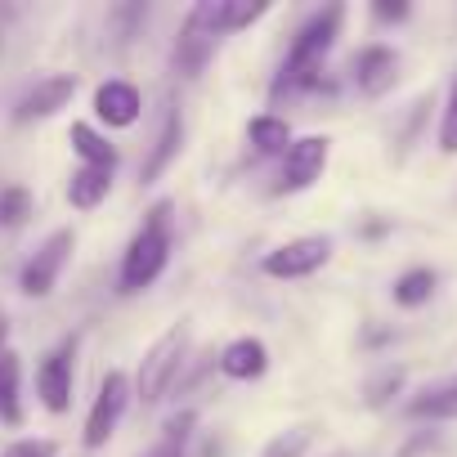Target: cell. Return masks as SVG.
Wrapping results in <instances>:
<instances>
[{"mask_svg": "<svg viewBox=\"0 0 457 457\" xmlns=\"http://www.w3.org/2000/svg\"><path fill=\"white\" fill-rule=\"evenodd\" d=\"M341 23H345V5H328V10H314L301 32L292 37L287 46V59L274 77V95H296V90H314L319 77H323V63L341 37Z\"/></svg>", "mask_w": 457, "mask_h": 457, "instance_id": "6da1fadb", "label": "cell"}, {"mask_svg": "<svg viewBox=\"0 0 457 457\" xmlns=\"http://www.w3.org/2000/svg\"><path fill=\"white\" fill-rule=\"evenodd\" d=\"M170 243H175V202L162 197V202L148 206L144 224L135 228V238L126 243L117 287H121L126 296L148 292V287L166 274V265H170Z\"/></svg>", "mask_w": 457, "mask_h": 457, "instance_id": "7a4b0ae2", "label": "cell"}, {"mask_svg": "<svg viewBox=\"0 0 457 457\" xmlns=\"http://www.w3.org/2000/svg\"><path fill=\"white\" fill-rule=\"evenodd\" d=\"M188 345H193V332L188 323H170L148 350H144V363H139V377H135V399L139 403H162L179 377H184V363H188Z\"/></svg>", "mask_w": 457, "mask_h": 457, "instance_id": "3957f363", "label": "cell"}, {"mask_svg": "<svg viewBox=\"0 0 457 457\" xmlns=\"http://www.w3.org/2000/svg\"><path fill=\"white\" fill-rule=\"evenodd\" d=\"M130 399H135V381H130L121 368H108L104 381H99V395H95V403H90L81 444H86V448H108V439L117 435V426H121Z\"/></svg>", "mask_w": 457, "mask_h": 457, "instance_id": "277c9868", "label": "cell"}, {"mask_svg": "<svg viewBox=\"0 0 457 457\" xmlns=\"http://www.w3.org/2000/svg\"><path fill=\"white\" fill-rule=\"evenodd\" d=\"M72 252H77V234H72V228H54V234L32 252V261L23 265V274H19L23 296H37V301L50 296V292L59 287V278H63Z\"/></svg>", "mask_w": 457, "mask_h": 457, "instance_id": "5b68a950", "label": "cell"}, {"mask_svg": "<svg viewBox=\"0 0 457 457\" xmlns=\"http://www.w3.org/2000/svg\"><path fill=\"white\" fill-rule=\"evenodd\" d=\"M215 46H220V37H215V28H211V19H206V5L197 0V5L184 14V23H179V37H175V50H170L175 77H184V81H197V77L206 72V63H211Z\"/></svg>", "mask_w": 457, "mask_h": 457, "instance_id": "8992f818", "label": "cell"}, {"mask_svg": "<svg viewBox=\"0 0 457 457\" xmlns=\"http://www.w3.org/2000/svg\"><path fill=\"white\" fill-rule=\"evenodd\" d=\"M328 261H332V238H323V234H305V238H292V243L274 247V252L261 261V270H265L270 278H278V283H292V278H310V274H319Z\"/></svg>", "mask_w": 457, "mask_h": 457, "instance_id": "52a82bcc", "label": "cell"}, {"mask_svg": "<svg viewBox=\"0 0 457 457\" xmlns=\"http://www.w3.org/2000/svg\"><path fill=\"white\" fill-rule=\"evenodd\" d=\"M332 162V139L328 135H305L292 139V148L283 153V175H278V193H305L323 179Z\"/></svg>", "mask_w": 457, "mask_h": 457, "instance_id": "ba28073f", "label": "cell"}, {"mask_svg": "<svg viewBox=\"0 0 457 457\" xmlns=\"http://www.w3.org/2000/svg\"><path fill=\"white\" fill-rule=\"evenodd\" d=\"M72 381H77V337H68L63 345H54L41 368H37V395L46 403V412L63 417L72 408Z\"/></svg>", "mask_w": 457, "mask_h": 457, "instance_id": "9c48e42d", "label": "cell"}, {"mask_svg": "<svg viewBox=\"0 0 457 457\" xmlns=\"http://www.w3.org/2000/svg\"><path fill=\"white\" fill-rule=\"evenodd\" d=\"M72 95H77V77L72 72H54V77H41L23 99H19V108H14V117L19 121H46V117H54V112H63L68 104H72Z\"/></svg>", "mask_w": 457, "mask_h": 457, "instance_id": "30bf717a", "label": "cell"}, {"mask_svg": "<svg viewBox=\"0 0 457 457\" xmlns=\"http://www.w3.org/2000/svg\"><path fill=\"white\" fill-rule=\"evenodd\" d=\"M95 117L108 126V130H130L139 117H144V95L130 86V81H104L95 90Z\"/></svg>", "mask_w": 457, "mask_h": 457, "instance_id": "8fae6325", "label": "cell"}, {"mask_svg": "<svg viewBox=\"0 0 457 457\" xmlns=\"http://www.w3.org/2000/svg\"><path fill=\"white\" fill-rule=\"evenodd\" d=\"M395 81H399V54L390 46H363L354 54V86L368 99H381L386 90H395Z\"/></svg>", "mask_w": 457, "mask_h": 457, "instance_id": "7c38bea8", "label": "cell"}, {"mask_svg": "<svg viewBox=\"0 0 457 457\" xmlns=\"http://www.w3.org/2000/svg\"><path fill=\"white\" fill-rule=\"evenodd\" d=\"M220 372L228 381H261L270 372V345L261 337H238L220 350Z\"/></svg>", "mask_w": 457, "mask_h": 457, "instance_id": "4fadbf2b", "label": "cell"}, {"mask_svg": "<svg viewBox=\"0 0 457 457\" xmlns=\"http://www.w3.org/2000/svg\"><path fill=\"white\" fill-rule=\"evenodd\" d=\"M179 148H184V117H179V108H170V112L162 117V130H157L148 157H144V184H157V179L175 166Z\"/></svg>", "mask_w": 457, "mask_h": 457, "instance_id": "5bb4252c", "label": "cell"}, {"mask_svg": "<svg viewBox=\"0 0 457 457\" xmlns=\"http://www.w3.org/2000/svg\"><path fill=\"white\" fill-rule=\"evenodd\" d=\"M202 5H206L215 37H234V32H243V28H252L270 14V0H202Z\"/></svg>", "mask_w": 457, "mask_h": 457, "instance_id": "9a60e30c", "label": "cell"}, {"mask_svg": "<svg viewBox=\"0 0 457 457\" xmlns=\"http://www.w3.org/2000/svg\"><path fill=\"white\" fill-rule=\"evenodd\" d=\"M0 421L23 426V359H19V350L0 354Z\"/></svg>", "mask_w": 457, "mask_h": 457, "instance_id": "2e32d148", "label": "cell"}, {"mask_svg": "<svg viewBox=\"0 0 457 457\" xmlns=\"http://www.w3.org/2000/svg\"><path fill=\"white\" fill-rule=\"evenodd\" d=\"M408 417H417V421H457V377L417 390L408 399Z\"/></svg>", "mask_w": 457, "mask_h": 457, "instance_id": "e0dca14e", "label": "cell"}, {"mask_svg": "<svg viewBox=\"0 0 457 457\" xmlns=\"http://www.w3.org/2000/svg\"><path fill=\"white\" fill-rule=\"evenodd\" d=\"M68 144H72V153L81 157V166L117 170V148H112V139H108V135H99L95 126H86V121H72V130H68Z\"/></svg>", "mask_w": 457, "mask_h": 457, "instance_id": "ac0fdd59", "label": "cell"}, {"mask_svg": "<svg viewBox=\"0 0 457 457\" xmlns=\"http://www.w3.org/2000/svg\"><path fill=\"white\" fill-rule=\"evenodd\" d=\"M112 193V170H99V166H77L72 179H68V202L77 211H95L104 206Z\"/></svg>", "mask_w": 457, "mask_h": 457, "instance_id": "d6986e66", "label": "cell"}, {"mask_svg": "<svg viewBox=\"0 0 457 457\" xmlns=\"http://www.w3.org/2000/svg\"><path fill=\"white\" fill-rule=\"evenodd\" d=\"M247 139H252V148H256L261 157H278V153L292 148V126H287V117H278V112H261V117L247 121Z\"/></svg>", "mask_w": 457, "mask_h": 457, "instance_id": "ffe728a7", "label": "cell"}, {"mask_svg": "<svg viewBox=\"0 0 457 457\" xmlns=\"http://www.w3.org/2000/svg\"><path fill=\"white\" fill-rule=\"evenodd\" d=\"M435 270H408V274H399L395 278V305H403V310H417V305H426L430 296H435Z\"/></svg>", "mask_w": 457, "mask_h": 457, "instance_id": "44dd1931", "label": "cell"}, {"mask_svg": "<svg viewBox=\"0 0 457 457\" xmlns=\"http://www.w3.org/2000/svg\"><path fill=\"white\" fill-rule=\"evenodd\" d=\"M193 412H179V417H170L166 421V430H162V439L144 453V457H184V448H188V435H193Z\"/></svg>", "mask_w": 457, "mask_h": 457, "instance_id": "7402d4cb", "label": "cell"}, {"mask_svg": "<svg viewBox=\"0 0 457 457\" xmlns=\"http://www.w3.org/2000/svg\"><path fill=\"white\" fill-rule=\"evenodd\" d=\"M32 220V193L23 184L0 188V228H23Z\"/></svg>", "mask_w": 457, "mask_h": 457, "instance_id": "603a6c76", "label": "cell"}, {"mask_svg": "<svg viewBox=\"0 0 457 457\" xmlns=\"http://www.w3.org/2000/svg\"><path fill=\"white\" fill-rule=\"evenodd\" d=\"M399 390H403V368H381L377 377H368V386H363V403H368V408H386Z\"/></svg>", "mask_w": 457, "mask_h": 457, "instance_id": "cb8c5ba5", "label": "cell"}, {"mask_svg": "<svg viewBox=\"0 0 457 457\" xmlns=\"http://www.w3.org/2000/svg\"><path fill=\"white\" fill-rule=\"evenodd\" d=\"M439 153H444V157H457V72H453L444 112H439Z\"/></svg>", "mask_w": 457, "mask_h": 457, "instance_id": "d4e9b609", "label": "cell"}, {"mask_svg": "<svg viewBox=\"0 0 457 457\" xmlns=\"http://www.w3.org/2000/svg\"><path fill=\"white\" fill-rule=\"evenodd\" d=\"M310 439H314L310 426H292L287 435H278V439L265 448V457H301V453L310 448Z\"/></svg>", "mask_w": 457, "mask_h": 457, "instance_id": "484cf974", "label": "cell"}, {"mask_svg": "<svg viewBox=\"0 0 457 457\" xmlns=\"http://www.w3.org/2000/svg\"><path fill=\"white\" fill-rule=\"evenodd\" d=\"M0 457H59V444L54 439H37V435H23V439H14Z\"/></svg>", "mask_w": 457, "mask_h": 457, "instance_id": "4316f807", "label": "cell"}, {"mask_svg": "<svg viewBox=\"0 0 457 457\" xmlns=\"http://www.w3.org/2000/svg\"><path fill=\"white\" fill-rule=\"evenodd\" d=\"M372 14H377L381 23H403V19H408V5H403V0H395V5H390V0H377Z\"/></svg>", "mask_w": 457, "mask_h": 457, "instance_id": "83f0119b", "label": "cell"}, {"mask_svg": "<svg viewBox=\"0 0 457 457\" xmlns=\"http://www.w3.org/2000/svg\"><path fill=\"white\" fill-rule=\"evenodd\" d=\"M10 350V319H5V310H0V354Z\"/></svg>", "mask_w": 457, "mask_h": 457, "instance_id": "f1b7e54d", "label": "cell"}]
</instances>
